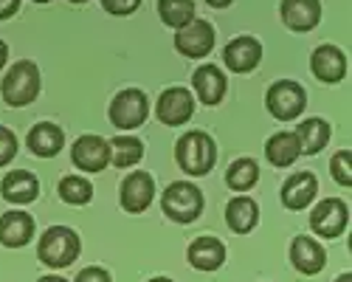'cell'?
Wrapping results in <instances>:
<instances>
[{
  "mask_svg": "<svg viewBox=\"0 0 352 282\" xmlns=\"http://www.w3.org/2000/svg\"><path fill=\"white\" fill-rule=\"evenodd\" d=\"M175 161H178V166L186 175H195V178L206 175L217 161V147H214L212 135L203 130H192V133L181 135L178 144H175Z\"/></svg>",
  "mask_w": 352,
  "mask_h": 282,
  "instance_id": "6da1fadb",
  "label": "cell"
},
{
  "mask_svg": "<svg viewBox=\"0 0 352 282\" xmlns=\"http://www.w3.org/2000/svg\"><path fill=\"white\" fill-rule=\"evenodd\" d=\"M0 94L9 107L32 105L40 96V68L32 60H17L0 82Z\"/></svg>",
  "mask_w": 352,
  "mask_h": 282,
  "instance_id": "7a4b0ae2",
  "label": "cell"
},
{
  "mask_svg": "<svg viewBox=\"0 0 352 282\" xmlns=\"http://www.w3.org/2000/svg\"><path fill=\"white\" fill-rule=\"evenodd\" d=\"M79 248L82 243L74 229H68V226H51L37 243V257L48 268H68L79 257Z\"/></svg>",
  "mask_w": 352,
  "mask_h": 282,
  "instance_id": "3957f363",
  "label": "cell"
},
{
  "mask_svg": "<svg viewBox=\"0 0 352 282\" xmlns=\"http://www.w3.org/2000/svg\"><path fill=\"white\" fill-rule=\"evenodd\" d=\"M161 209L175 223H195L203 212V195L189 181H175L161 197Z\"/></svg>",
  "mask_w": 352,
  "mask_h": 282,
  "instance_id": "277c9868",
  "label": "cell"
},
{
  "mask_svg": "<svg viewBox=\"0 0 352 282\" xmlns=\"http://www.w3.org/2000/svg\"><path fill=\"white\" fill-rule=\"evenodd\" d=\"M265 105L271 110V116L279 122H293L302 116V110L307 107V94L299 82L293 79H279L268 88Z\"/></svg>",
  "mask_w": 352,
  "mask_h": 282,
  "instance_id": "5b68a950",
  "label": "cell"
},
{
  "mask_svg": "<svg viewBox=\"0 0 352 282\" xmlns=\"http://www.w3.org/2000/svg\"><path fill=\"white\" fill-rule=\"evenodd\" d=\"M107 116L119 130H135L146 122V116H150V102H146L144 91L127 88L110 102Z\"/></svg>",
  "mask_w": 352,
  "mask_h": 282,
  "instance_id": "8992f818",
  "label": "cell"
},
{
  "mask_svg": "<svg viewBox=\"0 0 352 282\" xmlns=\"http://www.w3.org/2000/svg\"><path fill=\"white\" fill-rule=\"evenodd\" d=\"M175 48L189 60H203L214 48V25L209 20H192L189 25L178 28L175 34Z\"/></svg>",
  "mask_w": 352,
  "mask_h": 282,
  "instance_id": "52a82bcc",
  "label": "cell"
},
{
  "mask_svg": "<svg viewBox=\"0 0 352 282\" xmlns=\"http://www.w3.org/2000/svg\"><path fill=\"white\" fill-rule=\"evenodd\" d=\"M349 223V209L338 197H324L310 215V229L318 237H341Z\"/></svg>",
  "mask_w": 352,
  "mask_h": 282,
  "instance_id": "ba28073f",
  "label": "cell"
},
{
  "mask_svg": "<svg viewBox=\"0 0 352 282\" xmlns=\"http://www.w3.org/2000/svg\"><path fill=\"white\" fill-rule=\"evenodd\" d=\"M153 197H155V181H153L150 173H144V169H135V173H130L122 181L119 201H122L124 212H130V215L144 212L146 206L153 204Z\"/></svg>",
  "mask_w": 352,
  "mask_h": 282,
  "instance_id": "9c48e42d",
  "label": "cell"
},
{
  "mask_svg": "<svg viewBox=\"0 0 352 282\" xmlns=\"http://www.w3.org/2000/svg\"><path fill=\"white\" fill-rule=\"evenodd\" d=\"M71 158H74L76 169L102 173L110 164V141H104L102 135H79L71 147Z\"/></svg>",
  "mask_w": 352,
  "mask_h": 282,
  "instance_id": "30bf717a",
  "label": "cell"
},
{
  "mask_svg": "<svg viewBox=\"0 0 352 282\" xmlns=\"http://www.w3.org/2000/svg\"><path fill=\"white\" fill-rule=\"evenodd\" d=\"M195 113V99L186 88H169L161 94L158 99V107H155V116L161 124L166 127H178V124H186Z\"/></svg>",
  "mask_w": 352,
  "mask_h": 282,
  "instance_id": "8fae6325",
  "label": "cell"
},
{
  "mask_svg": "<svg viewBox=\"0 0 352 282\" xmlns=\"http://www.w3.org/2000/svg\"><path fill=\"white\" fill-rule=\"evenodd\" d=\"M259 60H262V45H259L256 37H248V34L231 40V43L226 45V51H223V63H226V68L234 71V74H248V71H254V68L259 65Z\"/></svg>",
  "mask_w": 352,
  "mask_h": 282,
  "instance_id": "7c38bea8",
  "label": "cell"
},
{
  "mask_svg": "<svg viewBox=\"0 0 352 282\" xmlns=\"http://www.w3.org/2000/svg\"><path fill=\"white\" fill-rule=\"evenodd\" d=\"M282 23L290 28V32H310V28L318 25L321 20V3L318 0H282L279 6Z\"/></svg>",
  "mask_w": 352,
  "mask_h": 282,
  "instance_id": "4fadbf2b",
  "label": "cell"
},
{
  "mask_svg": "<svg viewBox=\"0 0 352 282\" xmlns=\"http://www.w3.org/2000/svg\"><path fill=\"white\" fill-rule=\"evenodd\" d=\"M310 71L316 74V79L321 82H341L346 74V56L341 48L336 45H318L310 56Z\"/></svg>",
  "mask_w": 352,
  "mask_h": 282,
  "instance_id": "5bb4252c",
  "label": "cell"
},
{
  "mask_svg": "<svg viewBox=\"0 0 352 282\" xmlns=\"http://www.w3.org/2000/svg\"><path fill=\"white\" fill-rule=\"evenodd\" d=\"M316 192H318V181H316L313 173H307V169H305V173H293L282 184V204L290 212H299V209L310 206Z\"/></svg>",
  "mask_w": 352,
  "mask_h": 282,
  "instance_id": "9a60e30c",
  "label": "cell"
},
{
  "mask_svg": "<svg viewBox=\"0 0 352 282\" xmlns=\"http://www.w3.org/2000/svg\"><path fill=\"white\" fill-rule=\"evenodd\" d=\"M192 85H195L200 102L209 105V107L220 105L223 96H226V88H228L226 74H223L217 65H200V68L192 74Z\"/></svg>",
  "mask_w": 352,
  "mask_h": 282,
  "instance_id": "2e32d148",
  "label": "cell"
},
{
  "mask_svg": "<svg viewBox=\"0 0 352 282\" xmlns=\"http://www.w3.org/2000/svg\"><path fill=\"white\" fill-rule=\"evenodd\" d=\"M0 195H3L9 204H20V206L32 204L40 195V181L34 173H28V169H14V173H9L3 178V184H0Z\"/></svg>",
  "mask_w": 352,
  "mask_h": 282,
  "instance_id": "e0dca14e",
  "label": "cell"
},
{
  "mask_svg": "<svg viewBox=\"0 0 352 282\" xmlns=\"http://www.w3.org/2000/svg\"><path fill=\"white\" fill-rule=\"evenodd\" d=\"M290 260H293V268H296V271L313 276V274H318L321 268H324L327 254H324V248H321L313 237L302 235V237H296L290 243Z\"/></svg>",
  "mask_w": 352,
  "mask_h": 282,
  "instance_id": "ac0fdd59",
  "label": "cell"
},
{
  "mask_svg": "<svg viewBox=\"0 0 352 282\" xmlns=\"http://www.w3.org/2000/svg\"><path fill=\"white\" fill-rule=\"evenodd\" d=\"M34 237V217L25 212H6L0 215V243L9 248H23Z\"/></svg>",
  "mask_w": 352,
  "mask_h": 282,
  "instance_id": "d6986e66",
  "label": "cell"
},
{
  "mask_svg": "<svg viewBox=\"0 0 352 282\" xmlns=\"http://www.w3.org/2000/svg\"><path fill=\"white\" fill-rule=\"evenodd\" d=\"M63 147H65V133L54 122H40L28 133V150L40 158H54Z\"/></svg>",
  "mask_w": 352,
  "mask_h": 282,
  "instance_id": "ffe728a7",
  "label": "cell"
},
{
  "mask_svg": "<svg viewBox=\"0 0 352 282\" xmlns=\"http://www.w3.org/2000/svg\"><path fill=\"white\" fill-rule=\"evenodd\" d=\"M226 260V246L217 240V237H197L192 246H189V263L197 268V271H217Z\"/></svg>",
  "mask_w": 352,
  "mask_h": 282,
  "instance_id": "44dd1931",
  "label": "cell"
},
{
  "mask_svg": "<svg viewBox=\"0 0 352 282\" xmlns=\"http://www.w3.org/2000/svg\"><path fill=\"white\" fill-rule=\"evenodd\" d=\"M256 220H259V206L251 201V197L240 195V197H234V201H228V206H226V223H228L231 232L248 235L254 226H256Z\"/></svg>",
  "mask_w": 352,
  "mask_h": 282,
  "instance_id": "7402d4cb",
  "label": "cell"
},
{
  "mask_svg": "<svg viewBox=\"0 0 352 282\" xmlns=\"http://www.w3.org/2000/svg\"><path fill=\"white\" fill-rule=\"evenodd\" d=\"M265 155L274 166H290L293 161H296L302 155V147H299V138L296 133H276L268 138V144H265Z\"/></svg>",
  "mask_w": 352,
  "mask_h": 282,
  "instance_id": "603a6c76",
  "label": "cell"
},
{
  "mask_svg": "<svg viewBox=\"0 0 352 282\" xmlns=\"http://www.w3.org/2000/svg\"><path fill=\"white\" fill-rule=\"evenodd\" d=\"M296 138L305 155H316L321 147H327L330 141V124L324 119H305L302 124H296Z\"/></svg>",
  "mask_w": 352,
  "mask_h": 282,
  "instance_id": "cb8c5ba5",
  "label": "cell"
},
{
  "mask_svg": "<svg viewBox=\"0 0 352 282\" xmlns=\"http://www.w3.org/2000/svg\"><path fill=\"white\" fill-rule=\"evenodd\" d=\"M256 181H259V164L251 158H237L226 169V184L234 192H248Z\"/></svg>",
  "mask_w": 352,
  "mask_h": 282,
  "instance_id": "d4e9b609",
  "label": "cell"
},
{
  "mask_svg": "<svg viewBox=\"0 0 352 282\" xmlns=\"http://www.w3.org/2000/svg\"><path fill=\"white\" fill-rule=\"evenodd\" d=\"M144 155V144L133 135H119L110 141V161L119 166V169H130L141 161Z\"/></svg>",
  "mask_w": 352,
  "mask_h": 282,
  "instance_id": "484cf974",
  "label": "cell"
},
{
  "mask_svg": "<svg viewBox=\"0 0 352 282\" xmlns=\"http://www.w3.org/2000/svg\"><path fill=\"white\" fill-rule=\"evenodd\" d=\"M158 14L169 28H184L195 20L192 0H158Z\"/></svg>",
  "mask_w": 352,
  "mask_h": 282,
  "instance_id": "4316f807",
  "label": "cell"
},
{
  "mask_svg": "<svg viewBox=\"0 0 352 282\" xmlns=\"http://www.w3.org/2000/svg\"><path fill=\"white\" fill-rule=\"evenodd\" d=\"M56 192H60V197L71 206H85V204H91V197H94L91 181L82 178V175H65Z\"/></svg>",
  "mask_w": 352,
  "mask_h": 282,
  "instance_id": "83f0119b",
  "label": "cell"
},
{
  "mask_svg": "<svg viewBox=\"0 0 352 282\" xmlns=\"http://www.w3.org/2000/svg\"><path fill=\"white\" fill-rule=\"evenodd\" d=\"M349 164H352V155L349 150H338L330 161V169H333V178L341 184V186H352V173H349Z\"/></svg>",
  "mask_w": 352,
  "mask_h": 282,
  "instance_id": "f1b7e54d",
  "label": "cell"
},
{
  "mask_svg": "<svg viewBox=\"0 0 352 282\" xmlns=\"http://www.w3.org/2000/svg\"><path fill=\"white\" fill-rule=\"evenodd\" d=\"M17 155V135L0 124V166H6Z\"/></svg>",
  "mask_w": 352,
  "mask_h": 282,
  "instance_id": "f546056e",
  "label": "cell"
},
{
  "mask_svg": "<svg viewBox=\"0 0 352 282\" xmlns=\"http://www.w3.org/2000/svg\"><path fill=\"white\" fill-rule=\"evenodd\" d=\"M102 6H104V12H110L116 17H127L141 6V0H102Z\"/></svg>",
  "mask_w": 352,
  "mask_h": 282,
  "instance_id": "4dcf8cb0",
  "label": "cell"
},
{
  "mask_svg": "<svg viewBox=\"0 0 352 282\" xmlns=\"http://www.w3.org/2000/svg\"><path fill=\"white\" fill-rule=\"evenodd\" d=\"M76 282H110V274L99 265H91V268H82L76 274Z\"/></svg>",
  "mask_w": 352,
  "mask_h": 282,
  "instance_id": "1f68e13d",
  "label": "cell"
},
{
  "mask_svg": "<svg viewBox=\"0 0 352 282\" xmlns=\"http://www.w3.org/2000/svg\"><path fill=\"white\" fill-rule=\"evenodd\" d=\"M17 9H20V0H0V20L14 17Z\"/></svg>",
  "mask_w": 352,
  "mask_h": 282,
  "instance_id": "d6a6232c",
  "label": "cell"
},
{
  "mask_svg": "<svg viewBox=\"0 0 352 282\" xmlns=\"http://www.w3.org/2000/svg\"><path fill=\"white\" fill-rule=\"evenodd\" d=\"M9 63V45L3 43V40H0V68H3Z\"/></svg>",
  "mask_w": 352,
  "mask_h": 282,
  "instance_id": "836d02e7",
  "label": "cell"
},
{
  "mask_svg": "<svg viewBox=\"0 0 352 282\" xmlns=\"http://www.w3.org/2000/svg\"><path fill=\"white\" fill-rule=\"evenodd\" d=\"M206 3L212 6V9H226V6H231L234 0H206Z\"/></svg>",
  "mask_w": 352,
  "mask_h": 282,
  "instance_id": "e575fe53",
  "label": "cell"
},
{
  "mask_svg": "<svg viewBox=\"0 0 352 282\" xmlns=\"http://www.w3.org/2000/svg\"><path fill=\"white\" fill-rule=\"evenodd\" d=\"M40 282H68V279H63V276H54V274H48V276H43Z\"/></svg>",
  "mask_w": 352,
  "mask_h": 282,
  "instance_id": "d590c367",
  "label": "cell"
},
{
  "mask_svg": "<svg viewBox=\"0 0 352 282\" xmlns=\"http://www.w3.org/2000/svg\"><path fill=\"white\" fill-rule=\"evenodd\" d=\"M336 282H352V274H349V271H346V274H341V276H338V279H336Z\"/></svg>",
  "mask_w": 352,
  "mask_h": 282,
  "instance_id": "8d00e7d4",
  "label": "cell"
},
{
  "mask_svg": "<svg viewBox=\"0 0 352 282\" xmlns=\"http://www.w3.org/2000/svg\"><path fill=\"white\" fill-rule=\"evenodd\" d=\"M150 282H172L169 276H155V279H150Z\"/></svg>",
  "mask_w": 352,
  "mask_h": 282,
  "instance_id": "74e56055",
  "label": "cell"
},
{
  "mask_svg": "<svg viewBox=\"0 0 352 282\" xmlns=\"http://www.w3.org/2000/svg\"><path fill=\"white\" fill-rule=\"evenodd\" d=\"M32 3H51V0H32Z\"/></svg>",
  "mask_w": 352,
  "mask_h": 282,
  "instance_id": "f35d334b",
  "label": "cell"
},
{
  "mask_svg": "<svg viewBox=\"0 0 352 282\" xmlns=\"http://www.w3.org/2000/svg\"><path fill=\"white\" fill-rule=\"evenodd\" d=\"M68 3H87V0H68Z\"/></svg>",
  "mask_w": 352,
  "mask_h": 282,
  "instance_id": "ab89813d",
  "label": "cell"
}]
</instances>
